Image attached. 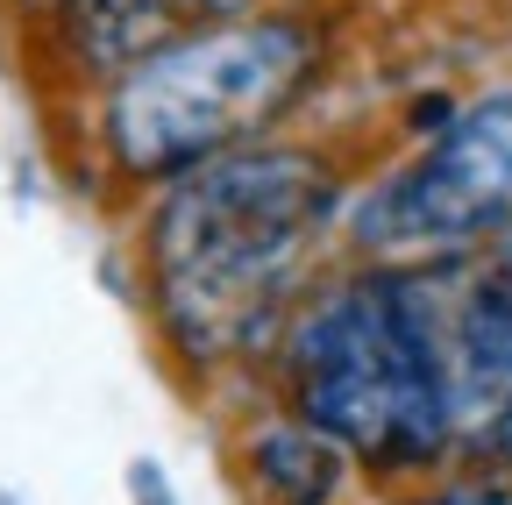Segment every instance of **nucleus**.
<instances>
[{"label": "nucleus", "instance_id": "nucleus-6", "mask_svg": "<svg viewBox=\"0 0 512 505\" xmlns=\"http://www.w3.org/2000/svg\"><path fill=\"white\" fill-rule=\"evenodd\" d=\"M235 477L249 505H342L356 463L299 413L264 406V420H249L235 441Z\"/></svg>", "mask_w": 512, "mask_h": 505}, {"label": "nucleus", "instance_id": "nucleus-3", "mask_svg": "<svg viewBox=\"0 0 512 505\" xmlns=\"http://www.w3.org/2000/svg\"><path fill=\"white\" fill-rule=\"evenodd\" d=\"M335 36L306 8H249L93 86V150L114 185H157L271 143L328 79Z\"/></svg>", "mask_w": 512, "mask_h": 505}, {"label": "nucleus", "instance_id": "nucleus-4", "mask_svg": "<svg viewBox=\"0 0 512 505\" xmlns=\"http://www.w3.org/2000/svg\"><path fill=\"white\" fill-rule=\"evenodd\" d=\"M512 235V79L456 100L399 164L356 185L349 264H463Z\"/></svg>", "mask_w": 512, "mask_h": 505}, {"label": "nucleus", "instance_id": "nucleus-1", "mask_svg": "<svg viewBox=\"0 0 512 505\" xmlns=\"http://www.w3.org/2000/svg\"><path fill=\"white\" fill-rule=\"evenodd\" d=\"M349 200L356 178L342 157L299 136L228 150L157 185L136 228V264L171 363L192 377L264 363L292 306L320 285Z\"/></svg>", "mask_w": 512, "mask_h": 505}, {"label": "nucleus", "instance_id": "nucleus-5", "mask_svg": "<svg viewBox=\"0 0 512 505\" xmlns=\"http://www.w3.org/2000/svg\"><path fill=\"white\" fill-rule=\"evenodd\" d=\"M441 349L456 470H512V235L441 264Z\"/></svg>", "mask_w": 512, "mask_h": 505}, {"label": "nucleus", "instance_id": "nucleus-2", "mask_svg": "<svg viewBox=\"0 0 512 505\" xmlns=\"http://www.w3.org/2000/svg\"><path fill=\"white\" fill-rule=\"evenodd\" d=\"M278 406L320 427L377 484L456 470L441 349V264H342L320 278L271 342Z\"/></svg>", "mask_w": 512, "mask_h": 505}, {"label": "nucleus", "instance_id": "nucleus-7", "mask_svg": "<svg viewBox=\"0 0 512 505\" xmlns=\"http://www.w3.org/2000/svg\"><path fill=\"white\" fill-rule=\"evenodd\" d=\"M384 505H512V470H448V477L392 491Z\"/></svg>", "mask_w": 512, "mask_h": 505}]
</instances>
